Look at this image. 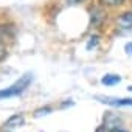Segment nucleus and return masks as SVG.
<instances>
[{
	"label": "nucleus",
	"instance_id": "1",
	"mask_svg": "<svg viewBox=\"0 0 132 132\" xmlns=\"http://www.w3.org/2000/svg\"><path fill=\"white\" fill-rule=\"evenodd\" d=\"M33 81V75L31 73H25L23 76H20L13 86H10L8 89H3V90H0V100H3V98H11V96H19L20 93H23L28 86L31 84Z\"/></svg>",
	"mask_w": 132,
	"mask_h": 132
},
{
	"label": "nucleus",
	"instance_id": "2",
	"mask_svg": "<svg viewBox=\"0 0 132 132\" xmlns=\"http://www.w3.org/2000/svg\"><path fill=\"white\" fill-rule=\"evenodd\" d=\"M95 100H98L103 104L113 106V107H123V106H132V98H117V96H104V95H96Z\"/></svg>",
	"mask_w": 132,
	"mask_h": 132
},
{
	"label": "nucleus",
	"instance_id": "3",
	"mask_svg": "<svg viewBox=\"0 0 132 132\" xmlns=\"http://www.w3.org/2000/svg\"><path fill=\"white\" fill-rule=\"evenodd\" d=\"M104 132H127L121 124H118V118L107 112L104 118Z\"/></svg>",
	"mask_w": 132,
	"mask_h": 132
},
{
	"label": "nucleus",
	"instance_id": "4",
	"mask_svg": "<svg viewBox=\"0 0 132 132\" xmlns=\"http://www.w3.org/2000/svg\"><path fill=\"white\" fill-rule=\"evenodd\" d=\"M23 121L25 120H23L22 115H13V117H10L5 121V124H3V132H11V130L17 129V127H20L23 124Z\"/></svg>",
	"mask_w": 132,
	"mask_h": 132
},
{
	"label": "nucleus",
	"instance_id": "5",
	"mask_svg": "<svg viewBox=\"0 0 132 132\" xmlns=\"http://www.w3.org/2000/svg\"><path fill=\"white\" fill-rule=\"evenodd\" d=\"M117 25L120 30H124V31L132 30V11H126V13L120 14L117 19Z\"/></svg>",
	"mask_w": 132,
	"mask_h": 132
},
{
	"label": "nucleus",
	"instance_id": "6",
	"mask_svg": "<svg viewBox=\"0 0 132 132\" xmlns=\"http://www.w3.org/2000/svg\"><path fill=\"white\" fill-rule=\"evenodd\" d=\"M121 81V76L120 75H104L103 78H101V84L103 86H115V84H118Z\"/></svg>",
	"mask_w": 132,
	"mask_h": 132
},
{
	"label": "nucleus",
	"instance_id": "7",
	"mask_svg": "<svg viewBox=\"0 0 132 132\" xmlns=\"http://www.w3.org/2000/svg\"><path fill=\"white\" fill-rule=\"evenodd\" d=\"M101 6H106V8H118L121 6L126 0H98Z\"/></svg>",
	"mask_w": 132,
	"mask_h": 132
},
{
	"label": "nucleus",
	"instance_id": "8",
	"mask_svg": "<svg viewBox=\"0 0 132 132\" xmlns=\"http://www.w3.org/2000/svg\"><path fill=\"white\" fill-rule=\"evenodd\" d=\"M50 112H51V107H44V109L36 110V112H34V117H36V118H39V117H42V115H48Z\"/></svg>",
	"mask_w": 132,
	"mask_h": 132
},
{
	"label": "nucleus",
	"instance_id": "9",
	"mask_svg": "<svg viewBox=\"0 0 132 132\" xmlns=\"http://www.w3.org/2000/svg\"><path fill=\"white\" fill-rule=\"evenodd\" d=\"M5 56H6V47H5L3 40L0 39V61H3V59H5Z\"/></svg>",
	"mask_w": 132,
	"mask_h": 132
},
{
	"label": "nucleus",
	"instance_id": "10",
	"mask_svg": "<svg viewBox=\"0 0 132 132\" xmlns=\"http://www.w3.org/2000/svg\"><path fill=\"white\" fill-rule=\"evenodd\" d=\"M98 45V36H95V37H92V40L87 44V50H90L92 47H96Z\"/></svg>",
	"mask_w": 132,
	"mask_h": 132
},
{
	"label": "nucleus",
	"instance_id": "11",
	"mask_svg": "<svg viewBox=\"0 0 132 132\" xmlns=\"http://www.w3.org/2000/svg\"><path fill=\"white\" fill-rule=\"evenodd\" d=\"M124 50H126L127 54H132V42H127V44L124 45Z\"/></svg>",
	"mask_w": 132,
	"mask_h": 132
},
{
	"label": "nucleus",
	"instance_id": "12",
	"mask_svg": "<svg viewBox=\"0 0 132 132\" xmlns=\"http://www.w3.org/2000/svg\"><path fill=\"white\" fill-rule=\"evenodd\" d=\"M82 2H86V0H67V3H70V5H78V3H82Z\"/></svg>",
	"mask_w": 132,
	"mask_h": 132
},
{
	"label": "nucleus",
	"instance_id": "13",
	"mask_svg": "<svg viewBox=\"0 0 132 132\" xmlns=\"http://www.w3.org/2000/svg\"><path fill=\"white\" fill-rule=\"evenodd\" d=\"M96 132H104V127H98V129H96Z\"/></svg>",
	"mask_w": 132,
	"mask_h": 132
}]
</instances>
